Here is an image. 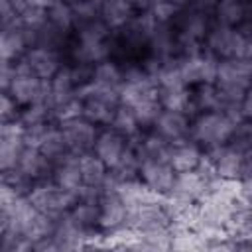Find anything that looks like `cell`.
Instances as JSON below:
<instances>
[{"instance_id":"1","label":"cell","mask_w":252,"mask_h":252,"mask_svg":"<svg viewBox=\"0 0 252 252\" xmlns=\"http://www.w3.org/2000/svg\"><path fill=\"white\" fill-rule=\"evenodd\" d=\"M203 49L217 59H250V32L213 22L205 35Z\"/></svg>"},{"instance_id":"2","label":"cell","mask_w":252,"mask_h":252,"mask_svg":"<svg viewBox=\"0 0 252 252\" xmlns=\"http://www.w3.org/2000/svg\"><path fill=\"white\" fill-rule=\"evenodd\" d=\"M234 126L236 124L220 110L197 112L195 116H191L189 138L197 146H201V150L222 146L232 138Z\"/></svg>"},{"instance_id":"3","label":"cell","mask_w":252,"mask_h":252,"mask_svg":"<svg viewBox=\"0 0 252 252\" xmlns=\"http://www.w3.org/2000/svg\"><path fill=\"white\" fill-rule=\"evenodd\" d=\"M250 77H252L250 59H219L215 85L222 93L224 106L232 102H240L250 93Z\"/></svg>"},{"instance_id":"4","label":"cell","mask_w":252,"mask_h":252,"mask_svg":"<svg viewBox=\"0 0 252 252\" xmlns=\"http://www.w3.org/2000/svg\"><path fill=\"white\" fill-rule=\"evenodd\" d=\"M203 156L213 163L217 177L250 179V148L238 146L228 140L222 146L203 150Z\"/></svg>"},{"instance_id":"5","label":"cell","mask_w":252,"mask_h":252,"mask_svg":"<svg viewBox=\"0 0 252 252\" xmlns=\"http://www.w3.org/2000/svg\"><path fill=\"white\" fill-rule=\"evenodd\" d=\"M26 197L39 213L49 215L53 219H59L77 203V195L61 189L57 183L51 181V177L35 181L26 193Z\"/></svg>"},{"instance_id":"6","label":"cell","mask_w":252,"mask_h":252,"mask_svg":"<svg viewBox=\"0 0 252 252\" xmlns=\"http://www.w3.org/2000/svg\"><path fill=\"white\" fill-rule=\"evenodd\" d=\"M16 65V77L8 89V94L14 98L18 106H28L33 102H45L47 94V79L35 77L22 59L14 61Z\"/></svg>"},{"instance_id":"7","label":"cell","mask_w":252,"mask_h":252,"mask_svg":"<svg viewBox=\"0 0 252 252\" xmlns=\"http://www.w3.org/2000/svg\"><path fill=\"white\" fill-rule=\"evenodd\" d=\"M217 63H219V59L213 57L211 53H207L205 49L195 53V55L177 57L179 75L187 87H197L203 83H215Z\"/></svg>"},{"instance_id":"8","label":"cell","mask_w":252,"mask_h":252,"mask_svg":"<svg viewBox=\"0 0 252 252\" xmlns=\"http://www.w3.org/2000/svg\"><path fill=\"white\" fill-rule=\"evenodd\" d=\"M24 150V126L18 118L0 122V173H8L18 165Z\"/></svg>"},{"instance_id":"9","label":"cell","mask_w":252,"mask_h":252,"mask_svg":"<svg viewBox=\"0 0 252 252\" xmlns=\"http://www.w3.org/2000/svg\"><path fill=\"white\" fill-rule=\"evenodd\" d=\"M138 179L144 185H148L152 191L159 195H167L173 185L175 171L169 165V161L163 158H146V159H140Z\"/></svg>"},{"instance_id":"10","label":"cell","mask_w":252,"mask_h":252,"mask_svg":"<svg viewBox=\"0 0 252 252\" xmlns=\"http://www.w3.org/2000/svg\"><path fill=\"white\" fill-rule=\"evenodd\" d=\"M63 136H65V142H67V148L71 154L79 156V154H85V152H91L93 146H94V140L98 136V126L89 122L87 118L79 116V118H73V120H67V122H61L59 124Z\"/></svg>"},{"instance_id":"11","label":"cell","mask_w":252,"mask_h":252,"mask_svg":"<svg viewBox=\"0 0 252 252\" xmlns=\"http://www.w3.org/2000/svg\"><path fill=\"white\" fill-rule=\"evenodd\" d=\"M126 224V205L122 203L116 189H100L98 197V222L102 232L116 230Z\"/></svg>"},{"instance_id":"12","label":"cell","mask_w":252,"mask_h":252,"mask_svg":"<svg viewBox=\"0 0 252 252\" xmlns=\"http://www.w3.org/2000/svg\"><path fill=\"white\" fill-rule=\"evenodd\" d=\"M20 59L39 79H51L59 71V67L63 65L61 51L51 49V47H43V45H32V47H28L26 53Z\"/></svg>"},{"instance_id":"13","label":"cell","mask_w":252,"mask_h":252,"mask_svg":"<svg viewBox=\"0 0 252 252\" xmlns=\"http://www.w3.org/2000/svg\"><path fill=\"white\" fill-rule=\"evenodd\" d=\"M207 187H209V181L197 169L179 171V173H175V179H173V185H171L167 197H171L175 201L197 205L203 199V195L207 193Z\"/></svg>"},{"instance_id":"14","label":"cell","mask_w":252,"mask_h":252,"mask_svg":"<svg viewBox=\"0 0 252 252\" xmlns=\"http://www.w3.org/2000/svg\"><path fill=\"white\" fill-rule=\"evenodd\" d=\"M126 148H128V140L122 134H118L116 130L104 126L102 130H98V136H96L94 146H93V154L108 169H112L120 161V158L126 152Z\"/></svg>"},{"instance_id":"15","label":"cell","mask_w":252,"mask_h":252,"mask_svg":"<svg viewBox=\"0 0 252 252\" xmlns=\"http://www.w3.org/2000/svg\"><path fill=\"white\" fill-rule=\"evenodd\" d=\"M189 124H191V116L161 108V112L152 124V130L159 134L163 140H167L169 144H175L179 140L189 138Z\"/></svg>"},{"instance_id":"16","label":"cell","mask_w":252,"mask_h":252,"mask_svg":"<svg viewBox=\"0 0 252 252\" xmlns=\"http://www.w3.org/2000/svg\"><path fill=\"white\" fill-rule=\"evenodd\" d=\"M152 98H158V83L150 75L122 81V85L118 87V100L124 106L132 108V106L146 102V100H152Z\"/></svg>"},{"instance_id":"17","label":"cell","mask_w":252,"mask_h":252,"mask_svg":"<svg viewBox=\"0 0 252 252\" xmlns=\"http://www.w3.org/2000/svg\"><path fill=\"white\" fill-rule=\"evenodd\" d=\"M14 169H18L24 177H28L30 181L35 183V181H41V179H49L51 177L53 161L47 159L37 148L24 146V150L20 154V159H18V165Z\"/></svg>"},{"instance_id":"18","label":"cell","mask_w":252,"mask_h":252,"mask_svg":"<svg viewBox=\"0 0 252 252\" xmlns=\"http://www.w3.org/2000/svg\"><path fill=\"white\" fill-rule=\"evenodd\" d=\"M51 181L57 183L61 189L71 191V193H79V189L83 187V179H81V169H79V158L71 152H67L61 159H57L53 163V171H51ZM79 199V197H77Z\"/></svg>"},{"instance_id":"19","label":"cell","mask_w":252,"mask_h":252,"mask_svg":"<svg viewBox=\"0 0 252 252\" xmlns=\"http://www.w3.org/2000/svg\"><path fill=\"white\" fill-rule=\"evenodd\" d=\"M158 100H159L161 108H165V110H175V112H183L187 116H195L191 87H187L183 83L169 85V87H158Z\"/></svg>"},{"instance_id":"20","label":"cell","mask_w":252,"mask_h":252,"mask_svg":"<svg viewBox=\"0 0 252 252\" xmlns=\"http://www.w3.org/2000/svg\"><path fill=\"white\" fill-rule=\"evenodd\" d=\"M201 158H203V150L191 138H185V140H179V142L171 144L169 152H167V161H169V165L173 167L175 173L195 169L199 165Z\"/></svg>"},{"instance_id":"21","label":"cell","mask_w":252,"mask_h":252,"mask_svg":"<svg viewBox=\"0 0 252 252\" xmlns=\"http://www.w3.org/2000/svg\"><path fill=\"white\" fill-rule=\"evenodd\" d=\"M250 0H217L213 8V22L238 28L246 22H250Z\"/></svg>"},{"instance_id":"22","label":"cell","mask_w":252,"mask_h":252,"mask_svg":"<svg viewBox=\"0 0 252 252\" xmlns=\"http://www.w3.org/2000/svg\"><path fill=\"white\" fill-rule=\"evenodd\" d=\"M77 93V85H75V79H73V73H71V67L69 65H61L59 71L47 79V94H45V104L51 108L53 104L73 96Z\"/></svg>"},{"instance_id":"23","label":"cell","mask_w":252,"mask_h":252,"mask_svg":"<svg viewBox=\"0 0 252 252\" xmlns=\"http://www.w3.org/2000/svg\"><path fill=\"white\" fill-rule=\"evenodd\" d=\"M134 8L126 0H100L98 18L110 32L122 30L134 18Z\"/></svg>"},{"instance_id":"24","label":"cell","mask_w":252,"mask_h":252,"mask_svg":"<svg viewBox=\"0 0 252 252\" xmlns=\"http://www.w3.org/2000/svg\"><path fill=\"white\" fill-rule=\"evenodd\" d=\"M26 49H28V41L18 22L0 28V59L18 61L26 53Z\"/></svg>"},{"instance_id":"25","label":"cell","mask_w":252,"mask_h":252,"mask_svg":"<svg viewBox=\"0 0 252 252\" xmlns=\"http://www.w3.org/2000/svg\"><path fill=\"white\" fill-rule=\"evenodd\" d=\"M37 150H39L47 159H51L53 163H55L57 159H61V158L69 152L67 142H65V136H63V132H61L59 124H55V122H49V124H47V128L43 130V134H41V138H39Z\"/></svg>"},{"instance_id":"26","label":"cell","mask_w":252,"mask_h":252,"mask_svg":"<svg viewBox=\"0 0 252 252\" xmlns=\"http://www.w3.org/2000/svg\"><path fill=\"white\" fill-rule=\"evenodd\" d=\"M193 94V108L197 112H207V110H222L224 108V98L222 93L215 83H203L197 87H191Z\"/></svg>"},{"instance_id":"27","label":"cell","mask_w":252,"mask_h":252,"mask_svg":"<svg viewBox=\"0 0 252 252\" xmlns=\"http://www.w3.org/2000/svg\"><path fill=\"white\" fill-rule=\"evenodd\" d=\"M79 169H81V179H83V185H89V187H100L106 173H108V167L91 152H85V154H79Z\"/></svg>"},{"instance_id":"28","label":"cell","mask_w":252,"mask_h":252,"mask_svg":"<svg viewBox=\"0 0 252 252\" xmlns=\"http://www.w3.org/2000/svg\"><path fill=\"white\" fill-rule=\"evenodd\" d=\"M91 81L96 83V85L118 91V87L122 85V67H120V63L110 59V57L94 63L93 71H91Z\"/></svg>"},{"instance_id":"29","label":"cell","mask_w":252,"mask_h":252,"mask_svg":"<svg viewBox=\"0 0 252 252\" xmlns=\"http://www.w3.org/2000/svg\"><path fill=\"white\" fill-rule=\"evenodd\" d=\"M79 228L93 230L98 228V201H87V199H77V203L65 213Z\"/></svg>"},{"instance_id":"30","label":"cell","mask_w":252,"mask_h":252,"mask_svg":"<svg viewBox=\"0 0 252 252\" xmlns=\"http://www.w3.org/2000/svg\"><path fill=\"white\" fill-rule=\"evenodd\" d=\"M45 18L53 28H57L59 32H63L67 35H71L75 30V18H73L71 4L65 0H57L55 4L45 8Z\"/></svg>"},{"instance_id":"31","label":"cell","mask_w":252,"mask_h":252,"mask_svg":"<svg viewBox=\"0 0 252 252\" xmlns=\"http://www.w3.org/2000/svg\"><path fill=\"white\" fill-rule=\"evenodd\" d=\"M173 250H209L207 238L195 228H169Z\"/></svg>"},{"instance_id":"32","label":"cell","mask_w":252,"mask_h":252,"mask_svg":"<svg viewBox=\"0 0 252 252\" xmlns=\"http://www.w3.org/2000/svg\"><path fill=\"white\" fill-rule=\"evenodd\" d=\"M114 104L100 98H83V118L96 126H108L114 114Z\"/></svg>"},{"instance_id":"33","label":"cell","mask_w":252,"mask_h":252,"mask_svg":"<svg viewBox=\"0 0 252 252\" xmlns=\"http://www.w3.org/2000/svg\"><path fill=\"white\" fill-rule=\"evenodd\" d=\"M108 128L116 130V132L122 134L126 140H130V138H134L136 134L142 132L140 124L136 122V116H134L132 108H130V106H124V104H118V106L114 108V114H112V120H110Z\"/></svg>"},{"instance_id":"34","label":"cell","mask_w":252,"mask_h":252,"mask_svg":"<svg viewBox=\"0 0 252 252\" xmlns=\"http://www.w3.org/2000/svg\"><path fill=\"white\" fill-rule=\"evenodd\" d=\"M79 116H83V98L77 96V93L51 106V122L55 124H61V122H67Z\"/></svg>"},{"instance_id":"35","label":"cell","mask_w":252,"mask_h":252,"mask_svg":"<svg viewBox=\"0 0 252 252\" xmlns=\"http://www.w3.org/2000/svg\"><path fill=\"white\" fill-rule=\"evenodd\" d=\"M16 118L24 128L35 126V124H45V122H51V108L45 102H33V104L22 106L18 110Z\"/></svg>"},{"instance_id":"36","label":"cell","mask_w":252,"mask_h":252,"mask_svg":"<svg viewBox=\"0 0 252 252\" xmlns=\"http://www.w3.org/2000/svg\"><path fill=\"white\" fill-rule=\"evenodd\" d=\"M132 112H134L136 122L140 124V128L148 130V128H152L154 120L161 112V104H159L158 98H152V100H146V102H140V104L132 106Z\"/></svg>"},{"instance_id":"37","label":"cell","mask_w":252,"mask_h":252,"mask_svg":"<svg viewBox=\"0 0 252 252\" xmlns=\"http://www.w3.org/2000/svg\"><path fill=\"white\" fill-rule=\"evenodd\" d=\"M73 10V18H75V26L96 20L98 18V10H100V0H79L71 4Z\"/></svg>"},{"instance_id":"38","label":"cell","mask_w":252,"mask_h":252,"mask_svg":"<svg viewBox=\"0 0 252 252\" xmlns=\"http://www.w3.org/2000/svg\"><path fill=\"white\" fill-rule=\"evenodd\" d=\"M18 104L14 102V98L6 93V91H0V122H6V120H12L18 116Z\"/></svg>"},{"instance_id":"39","label":"cell","mask_w":252,"mask_h":252,"mask_svg":"<svg viewBox=\"0 0 252 252\" xmlns=\"http://www.w3.org/2000/svg\"><path fill=\"white\" fill-rule=\"evenodd\" d=\"M14 77H16V65H14V61L0 59V91H6L8 93Z\"/></svg>"},{"instance_id":"40","label":"cell","mask_w":252,"mask_h":252,"mask_svg":"<svg viewBox=\"0 0 252 252\" xmlns=\"http://www.w3.org/2000/svg\"><path fill=\"white\" fill-rule=\"evenodd\" d=\"M18 191L4 179V175H0V209H8L16 199H18Z\"/></svg>"},{"instance_id":"41","label":"cell","mask_w":252,"mask_h":252,"mask_svg":"<svg viewBox=\"0 0 252 252\" xmlns=\"http://www.w3.org/2000/svg\"><path fill=\"white\" fill-rule=\"evenodd\" d=\"M126 2L134 8V12H146L150 8V0H126Z\"/></svg>"},{"instance_id":"42","label":"cell","mask_w":252,"mask_h":252,"mask_svg":"<svg viewBox=\"0 0 252 252\" xmlns=\"http://www.w3.org/2000/svg\"><path fill=\"white\" fill-rule=\"evenodd\" d=\"M8 2H10V6H12L14 10H16V14L24 12V10H26V8H28V6L32 4L30 0H8Z\"/></svg>"},{"instance_id":"43","label":"cell","mask_w":252,"mask_h":252,"mask_svg":"<svg viewBox=\"0 0 252 252\" xmlns=\"http://www.w3.org/2000/svg\"><path fill=\"white\" fill-rule=\"evenodd\" d=\"M32 4H35V6H39V8H49L51 4H55L57 0H30Z\"/></svg>"},{"instance_id":"44","label":"cell","mask_w":252,"mask_h":252,"mask_svg":"<svg viewBox=\"0 0 252 252\" xmlns=\"http://www.w3.org/2000/svg\"><path fill=\"white\" fill-rule=\"evenodd\" d=\"M167 2H171V4H173L177 10H183V8L189 4V0H167Z\"/></svg>"},{"instance_id":"45","label":"cell","mask_w":252,"mask_h":252,"mask_svg":"<svg viewBox=\"0 0 252 252\" xmlns=\"http://www.w3.org/2000/svg\"><path fill=\"white\" fill-rule=\"evenodd\" d=\"M65 2H69V4H73V2H79V0H65Z\"/></svg>"},{"instance_id":"46","label":"cell","mask_w":252,"mask_h":252,"mask_svg":"<svg viewBox=\"0 0 252 252\" xmlns=\"http://www.w3.org/2000/svg\"><path fill=\"white\" fill-rule=\"evenodd\" d=\"M0 175H2V173H0Z\"/></svg>"}]
</instances>
